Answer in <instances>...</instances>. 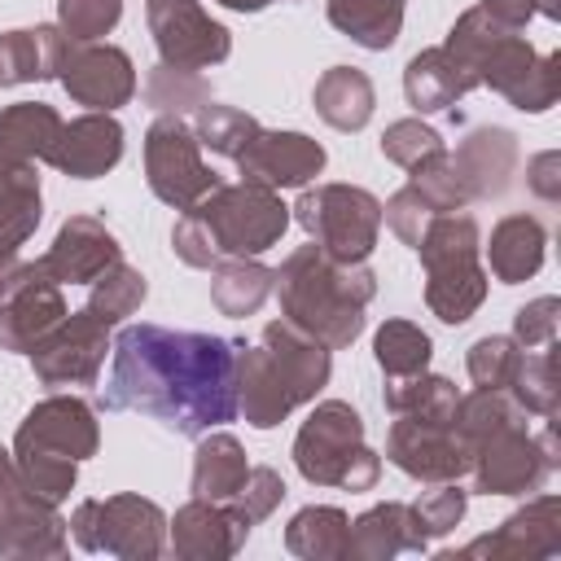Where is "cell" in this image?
Wrapping results in <instances>:
<instances>
[{
	"label": "cell",
	"instance_id": "6da1fadb",
	"mask_svg": "<svg viewBox=\"0 0 561 561\" xmlns=\"http://www.w3.org/2000/svg\"><path fill=\"white\" fill-rule=\"evenodd\" d=\"M105 408H131L175 434H206L237 416V346L215 333L127 324L114 337Z\"/></svg>",
	"mask_w": 561,
	"mask_h": 561
},
{
	"label": "cell",
	"instance_id": "7a4b0ae2",
	"mask_svg": "<svg viewBox=\"0 0 561 561\" xmlns=\"http://www.w3.org/2000/svg\"><path fill=\"white\" fill-rule=\"evenodd\" d=\"M276 294L289 311V324L324 346H346L364 324L359 311L373 298V276L324 254L320 245H307L276 272Z\"/></svg>",
	"mask_w": 561,
	"mask_h": 561
},
{
	"label": "cell",
	"instance_id": "3957f363",
	"mask_svg": "<svg viewBox=\"0 0 561 561\" xmlns=\"http://www.w3.org/2000/svg\"><path fill=\"white\" fill-rule=\"evenodd\" d=\"M329 377V351L298 324H267L263 346L237 359V408L250 425H276L294 403L311 399Z\"/></svg>",
	"mask_w": 561,
	"mask_h": 561
},
{
	"label": "cell",
	"instance_id": "277c9868",
	"mask_svg": "<svg viewBox=\"0 0 561 561\" xmlns=\"http://www.w3.org/2000/svg\"><path fill=\"white\" fill-rule=\"evenodd\" d=\"M285 206L259 188V184H241V188H210V197L202 206H188L184 224L175 228V250L206 267L219 254H259L267 250L280 232H285Z\"/></svg>",
	"mask_w": 561,
	"mask_h": 561
},
{
	"label": "cell",
	"instance_id": "5b68a950",
	"mask_svg": "<svg viewBox=\"0 0 561 561\" xmlns=\"http://www.w3.org/2000/svg\"><path fill=\"white\" fill-rule=\"evenodd\" d=\"M92 447H96V425L79 399L39 403L18 434V460L26 486H35L44 500H61L75 482V460L88 456Z\"/></svg>",
	"mask_w": 561,
	"mask_h": 561
},
{
	"label": "cell",
	"instance_id": "8992f818",
	"mask_svg": "<svg viewBox=\"0 0 561 561\" xmlns=\"http://www.w3.org/2000/svg\"><path fill=\"white\" fill-rule=\"evenodd\" d=\"M364 425L346 403H324L311 412V421L298 434V469L311 482H337V486H368L377 478V456L359 443Z\"/></svg>",
	"mask_w": 561,
	"mask_h": 561
},
{
	"label": "cell",
	"instance_id": "52a82bcc",
	"mask_svg": "<svg viewBox=\"0 0 561 561\" xmlns=\"http://www.w3.org/2000/svg\"><path fill=\"white\" fill-rule=\"evenodd\" d=\"M298 219L307 224V232H316L324 254H333L342 263H355L373 250L381 206L364 188L329 184V188H316L298 202Z\"/></svg>",
	"mask_w": 561,
	"mask_h": 561
},
{
	"label": "cell",
	"instance_id": "ba28073f",
	"mask_svg": "<svg viewBox=\"0 0 561 561\" xmlns=\"http://www.w3.org/2000/svg\"><path fill=\"white\" fill-rule=\"evenodd\" d=\"M416 250L430 267V298H438L447 285L456 289L447 324H460L473 311V302L482 298V276L473 267V219H438L416 241Z\"/></svg>",
	"mask_w": 561,
	"mask_h": 561
},
{
	"label": "cell",
	"instance_id": "9c48e42d",
	"mask_svg": "<svg viewBox=\"0 0 561 561\" xmlns=\"http://www.w3.org/2000/svg\"><path fill=\"white\" fill-rule=\"evenodd\" d=\"M149 158V184L162 202L171 206H197V197H206L215 188V175L202 167L197 158V140L180 118H162L149 131L145 145Z\"/></svg>",
	"mask_w": 561,
	"mask_h": 561
},
{
	"label": "cell",
	"instance_id": "30bf717a",
	"mask_svg": "<svg viewBox=\"0 0 561 561\" xmlns=\"http://www.w3.org/2000/svg\"><path fill=\"white\" fill-rule=\"evenodd\" d=\"M149 22L162 48V66L202 70L228 57V31L210 22L197 0H149Z\"/></svg>",
	"mask_w": 561,
	"mask_h": 561
},
{
	"label": "cell",
	"instance_id": "8fae6325",
	"mask_svg": "<svg viewBox=\"0 0 561 561\" xmlns=\"http://www.w3.org/2000/svg\"><path fill=\"white\" fill-rule=\"evenodd\" d=\"M105 355V324L92 311H75L48 337L35 342V373L44 381H92Z\"/></svg>",
	"mask_w": 561,
	"mask_h": 561
},
{
	"label": "cell",
	"instance_id": "7c38bea8",
	"mask_svg": "<svg viewBox=\"0 0 561 561\" xmlns=\"http://www.w3.org/2000/svg\"><path fill=\"white\" fill-rule=\"evenodd\" d=\"M61 316H66L61 298L35 263L0 294V342L13 351H31L39 337H48L61 324Z\"/></svg>",
	"mask_w": 561,
	"mask_h": 561
},
{
	"label": "cell",
	"instance_id": "4fadbf2b",
	"mask_svg": "<svg viewBox=\"0 0 561 561\" xmlns=\"http://www.w3.org/2000/svg\"><path fill=\"white\" fill-rule=\"evenodd\" d=\"M57 75H61V83L70 88L75 101L96 105V110L123 105V101L131 96V88H136L131 61H127V53H118V48H88V44H83V48H66Z\"/></svg>",
	"mask_w": 561,
	"mask_h": 561
},
{
	"label": "cell",
	"instance_id": "5bb4252c",
	"mask_svg": "<svg viewBox=\"0 0 561 561\" xmlns=\"http://www.w3.org/2000/svg\"><path fill=\"white\" fill-rule=\"evenodd\" d=\"M241 171L250 184L259 188H276V184H302L324 167V149L298 131H280V136H259L237 153Z\"/></svg>",
	"mask_w": 561,
	"mask_h": 561
},
{
	"label": "cell",
	"instance_id": "9a60e30c",
	"mask_svg": "<svg viewBox=\"0 0 561 561\" xmlns=\"http://www.w3.org/2000/svg\"><path fill=\"white\" fill-rule=\"evenodd\" d=\"M118 263L114 237L96 219H70L57 232V245L39 259V272L53 280H96Z\"/></svg>",
	"mask_w": 561,
	"mask_h": 561
},
{
	"label": "cell",
	"instance_id": "2e32d148",
	"mask_svg": "<svg viewBox=\"0 0 561 561\" xmlns=\"http://www.w3.org/2000/svg\"><path fill=\"white\" fill-rule=\"evenodd\" d=\"M123 153V131L114 118H75L70 127H61L57 136V149H53V162L70 175H101L105 167H114Z\"/></svg>",
	"mask_w": 561,
	"mask_h": 561
},
{
	"label": "cell",
	"instance_id": "e0dca14e",
	"mask_svg": "<svg viewBox=\"0 0 561 561\" xmlns=\"http://www.w3.org/2000/svg\"><path fill=\"white\" fill-rule=\"evenodd\" d=\"M39 224V184L22 153L0 145V241L18 245Z\"/></svg>",
	"mask_w": 561,
	"mask_h": 561
},
{
	"label": "cell",
	"instance_id": "ac0fdd59",
	"mask_svg": "<svg viewBox=\"0 0 561 561\" xmlns=\"http://www.w3.org/2000/svg\"><path fill=\"white\" fill-rule=\"evenodd\" d=\"M61 35L53 26L39 31H9L0 35V83H22V79H48L61 66Z\"/></svg>",
	"mask_w": 561,
	"mask_h": 561
},
{
	"label": "cell",
	"instance_id": "d6986e66",
	"mask_svg": "<svg viewBox=\"0 0 561 561\" xmlns=\"http://www.w3.org/2000/svg\"><path fill=\"white\" fill-rule=\"evenodd\" d=\"M403 0H329V22L364 48H390L399 35Z\"/></svg>",
	"mask_w": 561,
	"mask_h": 561
},
{
	"label": "cell",
	"instance_id": "ffe728a7",
	"mask_svg": "<svg viewBox=\"0 0 561 561\" xmlns=\"http://www.w3.org/2000/svg\"><path fill=\"white\" fill-rule=\"evenodd\" d=\"M456 70H465V66H460L447 48L416 57V61L408 66V101H412L416 110H438V105H447L451 96H460V92L473 83L469 75H456Z\"/></svg>",
	"mask_w": 561,
	"mask_h": 561
},
{
	"label": "cell",
	"instance_id": "44dd1931",
	"mask_svg": "<svg viewBox=\"0 0 561 561\" xmlns=\"http://www.w3.org/2000/svg\"><path fill=\"white\" fill-rule=\"evenodd\" d=\"M316 105H320V114H324L333 127H364L368 114H373V88H368V79H364L359 70L337 66V70H329V75L320 79Z\"/></svg>",
	"mask_w": 561,
	"mask_h": 561
},
{
	"label": "cell",
	"instance_id": "7402d4cb",
	"mask_svg": "<svg viewBox=\"0 0 561 561\" xmlns=\"http://www.w3.org/2000/svg\"><path fill=\"white\" fill-rule=\"evenodd\" d=\"M57 136H61V118L48 105L22 101V105H13V110L0 114V145L13 149V153H22V158H31V153L53 158Z\"/></svg>",
	"mask_w": 561,
	"mask_h": 561
},
{
	"label": "cell",
	"instance_id": "603a6c76",
	"mask_svg": "<svg viewBox=\"0 0 561 561\" xmlns=\"http://www.w3.org/2000/svg\"><path fill=\"white\" fill-rule=\"evenodd\" d=\"M245 456L232 438H210L202 451H197V469H193V491L197 500H219V495H232L241 482H245Z\"/></svg>",
	"mask_w": 561,
	"mask_h": 561
},
{
	"label": "cell",
	"instance_id": "cb8c5ba5",
	"mask_svg": "<svg viewBox=\"0 0 561 561\" xmlns=\"http://www.w3.org/2000/svg\"><path fill=\"white\" fill-rule=\"evenodd\" d=\"M539 224H530V219H508L504 228H500V237H495V245H491V263H495V272L504 276V280H517V276H526V272H535V263H539Z\"/></svg>",
	"mask_w": 561,
	"mask_h": 561
},
{
	"label": "cell",
	"instance_id": "d4e9b609",
	"mask_svg": "<svg viewBox=\"0 0 561 561\" xmlns=\"http://www.w3.org/2000/svg\"><path fill=\"white\" fill-rule=\"evenodd\" d=\"M430 359V337L403 320H390L381 333H377V364L394 377H412L421 373Z\"/></svg>",
	"mask_w": 561,
	"mask_h": 561
},
{
	"label": "cell",
	"instance_id": "484cf974",
	"mask_svg": "<svg viewBox=\"0 0 561 561\" xmlns=\"http://www.w3.org/2000/svg\"><path fill=\"white\" fill-rule=\"evenodd\" d=\"M101 285H96V294H92V316L101 320V324H114V320H123L127 311H136L140 307V298H145V276L140 272H131V267H123V263H114L110 272H101L96 276Z\"/></svg>",
	"mask_w": 561,
	"mask_h": 561
},
{
	"label": "cell",
	"instance_id": "4316f807",
	"mask_svg": "<svg viewBox=\"0 0 561 561\" xmlns=\"http://www.w3.org/2000/svg\"><path fill=\"white\" fill-rule=\"evenodd\" d=\"M267 280H272V276H267L263 267H254V263H232V267H224L219 280H215V302H219L228 316H245V311H254V307L263 302Z\"/></svg>",
	"mask_w": 561,
	"mask_h": 561
},
{
	"label": "cell",
	"instance_id": "83f0119b",
	"mask_svg": "<svg viewBox=\"0 0 561 561\" xmlns=\"http://www.w3.org/2000/svg\"><path fill=\"white\" fill-rule=\"evenodd\" d=\"M254 118L237 114V110H224V105H206L202 110V145L219 149V153H241L250 140H254Z\"/></svg>",
	"mask_w": 561,
	"mask_h": 561
},
{
	"label": "cell",
	"instance_id": "f1b7e54d",
	"mask_svg": "<svg viewBox=\"0 0 561 561\" xmlns=\"http://www.w3.org/2000/svg\"><path fill=\"white\" fill-rule=\"evenodd\" d=\"M123 0H61V26L75 39H96L118 22Z\"/></svg>",
	"mask_w": 561,
	"mask_h": 561
},
{
	"label": "cell",
	"instance_id": "f546056e",
	"mask_svg": "<svg viewBox=\"0 0 561 561\" xmlns=\"http://www.w3.org/2000/svg\"><path fill=\"white\" fill-rule=\"evenodd\" d=\"M386 153L408 162V167H421V158H434L438 153V136L416 127V123H399L390 136H386Z\"/></svg>",
	"mask_w": 561,
	"mask_h": 561
},
{
	"label": "cell",
	"instance_id": "4dcf8cb0",
	"mask_svg": "<svg viewBox=\"0 0 561 561\" xmlns=\"http://www.w3.org/2000/svg\"><path fill=\"white\" fill-rule=\"evenodd\" d=\"M456 517H460V491H430V495L416 504V522H421L425 530H434V535L451 530Z\"/></svg>",
	"mask_w": 561,
	"mask_h": 561
}]
</instances>
